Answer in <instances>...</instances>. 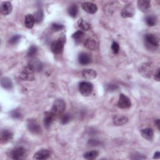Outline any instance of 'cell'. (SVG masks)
Segmentation results:
<instances>
[{
  "instance_id": "16",
  "label": "cell",
  "mask_w": 160,
  "mask_h": 160,
  "mask_svg": "<svg viewBox=\"0 0 160 160\" xmlns=\"http://www.w3.org/2000/svg\"><path fill=\"white\" fill-rule=\"evenodd\" d=\"M0 10H1V14L4 16L9 14L12 10V4L9 1H5L2 2L1 5Z\"/></svg>"
},
{
  "instance_id": "39",
  "label": "cell",
  "mask_w": 160,
  "mask_h": 160,
  "mask_svg": "<svg viewBox=\"0 0 160 160\" xmlns=\"http://www.w3.org/2000/svg\"><path fill=\"white\" fill-rule=\"evenodd\" d=\"M159 158H160V152L159 151L156 152L154 155L153 158L154 159H159Z\"/></svg>"
},
{
  "instance_id": "18",
  "label": "cell",
  "mask_w": 160,
  "mask_h": 160,
  "mask_svg": "<svg viewBox=\"0 0 160 160\" xmlns=\"http://www.w3.org/2000/svg\"><path fill=\"white\" fill-rule=\"evenodd\" d=\"M79 62L82 65H86L91 62V57L87 52H81L78 56Z\"/></svg>"
},
{
  "instance_id": "31",
  "label": "cell",
  "mask_w": 160,
  "mask_h": 160,
  "mask_svg": "<svg viewBox=\"0 0 160 160\" xmlns=\"http://www.w3.org/2000/svg\"><path fill=\"white\" fill-rule=\"evenodd\" d=\"M37 52H38L37 47L36 46L32 45V46H30V48H29V49L28 51L27 56L28 57H30V58L34 57L37 54Z\"/></svg>"
},
{
  "instance_id": "10",
  "label": "cell",
  "mask_w": 160,
  "mask_h": 160,
  "mask_svg": "<svg viewBox=\"0 0 160 160\" xmlns=\"http://www.w3.org/2000/svg\"><path fill=\"white\" fill-rule=\"evenodd\" d=\"M131 102L128 97L123 94H121L119 95V100L117 103V106L118 108L121 109H126L131 107Z\"/></svg>"
},
{
  "instance_id": "29",
  "label": "cell",
  "mask_w": 160,
  "mask_h": 160,
  "mask_svg": "<svg viewBox=\"0 0 160 160\" xmlns=\"http://www.w3.org/2000/svg\"><path fill=\"white\" fill-rule=\"evenodd\" d=\"M10 115L12 118L17 119H21L22 117V114L21 110H19L18 109H16L11 111L10 112Z\"/></svg>"
},
{
  "instance_id": "34",
  "label": "cell",
  "mask_w": 160,
  "mask_h": 160,
  "mask_svg": "<svg viewBox=\"0 0 160 160\" xmlns=\"http://www.w3.org/2000/svg\"><path fill=\"white\" fill-rule=\"evenodd\" d=\"M111 49H112V52L114 54L118 53L119 51V44L117 42L114 41L112 43V45H111Z\"/></svg>"
},
{
  "instance_id": "17",
  "label": "cell",
  "mask_w": 160,
  "mask_h": 160,
  "mask_svg": "<svg viewBox=\"0 0 160 160\" xmlns=\"http://www.w3.org/2000/svg\"><path fill=\"white\" fill-rule=\"evenodd\" d=\"M138 8L143 12L148 11L151 8V2L148 0H139L137 2Z\"/></svg>"
},
{
  "instance_id": "23",
  "label": "cell",
  "mask_w": 160,
  "mask_h": 160,
  "mask_svg": "<svg viewBox=\"0 0 160 160\" xmlns=\"http://www.w3.org/2000/svg\"><path fill=\"white\" fill-rule=\"evenodd\" d=\"M78 26L82 31H88L91 29V24L83 19L78 21Z\"/></svg>"
},
{
  "instance_id": "38",
  "label": "cell",
  "mask_w": 160,
  "mask_h": 160,
  "mask_svg": "<svg viewBox=\"0 0 160 160\" xmlns=\"http://www.w3.org/2000/svg\"><path fill=\"white\" fill-rule=\"evenodd\" d=\"M118 86L116 85H114V84H109L108 86V88H107V89L109 90V91H114L116 90V89H118Z\"/></svg>"
},
{
  "instance_id": "22",
  "label": "cell",
  "mask_w": 160,
  "mask_h": 160,
  "mask_svg": "<svg viewBox=\"0 0 160 160\" xmlns=\"http://www.w3.org/2000/svg\"><path fill=\"white\" fill-rule=\"evenodd\" d=\"M35 23V19L34 16L32 14H28L26 16L24 19V25L28 29H31Z\"/></svg>"
},
{
  "instance_id": "30",
  "label": "cell",
  "mask_w": 160,
  "mask_h": 160,
  "mask_svg": "<svg viewBox=\"0 0 160 160\" xmlns=\"http://www.w3.org/2000/svg\"><path fill=\"white\" fill-rule=\"evenodd\" d=\"M85 34L83 31H77L76 32H75L74 33L72 34V38L75 40V41H80L81 39H82L83 37L84 36Z\"/></svg>"
},
{
  "instance_id": "33",
  "label": "cell",
  "mask_w": 160,
  "mask_h": 160,
  "mask_svg": "<svg viewBox=\"0 0 160 160\" xmlns=\"http://www.w3.org/2000/svg\"><path fill=\"white\" fill-rule=\"evenodd\" d=\"M70 120L71 116L68 114H65L61 118V123L62 124H66L70 121Z\"/></svg>"
},
{
  "instance_id": "20",
  "label": "cell",
  "mask_w": 160,
  "mask_h": 160,
  "mask_svg": "<svg viewBox=\"0 0 160 160\" xmlns=\"http://www.w3.org/2000/svg\"><path fill=\"white\" fill-rule=\"evenodd\" d=\"M55 118V115H54L51 111L50 112H46L44 113V124L46 128L50 127L51 124L53 122Z\"/></svg>"
},
{
  "instance_id": "9",
  "label": "cell",
  "mask_w": 160,
  "mask_h": 160,
  "mask_svg": "<svg viewBox=\"0 0 160 160\" xmlns=\"http://www.w3.org/2000/svg\"><path fill=\"white\" fill-rule=\"evenodd\" d=\"M27 126L29 131L34 134H39L41 132V129L39 124L34 119H28Z\"/></svg>"
},
{
  "instance_id": "5",
  "label": "cell",
  "mask_w": 160,
  "mask_h": 160,
  "mask_svg": "<svg viewBox=\"0 0 160 160\" xmlns=\"http://www.w3.org/2000/svg\"><path fill=\"white\" fill-rule=\"evenodd\" d=\"M144 42L146 47L150 49L159 46V39L153 34H146L144 36Z\"/></svg>"
},
{
  "instance_id": "27",
  "label": "cell",
  "mask_w": 160,
  "mask_h": 160,
  "mask_svg": "<svg viewBox=\"0 0 160 160\" xmlns=\"http://www.w3.org/2000/svg\"><path fill=\"white\" fill-rule=\"evenodd\" d=\"M68 12L70 16H71L72 18H76L78 13V8L77 5H76V4L71 5L68 8Z\"/></svg>"
},
{
  "instance_id": "15",
  "label": "cell",
  "mask_w": 160,
  "mask_h": 160,
  "mask_svg": "<svg viewBox=\"0 0 160 160\" xmlns=\"http://www.w3.org/2000/svg\"><path fill=\"white\" fill-rule=\"evenodd\" d=\"M13 138V134L8 129H2L1 131L0 139L2 143H6L10 141Z\"/></svg>"
},
{
  "instance_id": "14",
  "label": "cell",
  "mask_w": 160,
  "mask_h": 160,
  "mask_svg": "<svg viewBox=\"0 0 160 160\" xmlns=\"http://www.w3.org/2000/svg\"><path fill=\"white\" fill-rule=\"evenodd\" d=\"M81 76L88 80H91L96 78L97 76V72L92 69H83L81 72Z\"/></svg>"
},
{
  "instance_id": "3",
  "label": "cell",
  "mask_w": 160,
  "mask_h": 160,
  "mask_svg": "<svg viewBox=\"0 0 160 160\" xmlns=\"http://www.w3.org/2000/svg\"><path fill=\"white\" fill-rule=\"evenodd\" d=\"M66 108V103L62 99H58L55 100L52 104L51 112L55 115V116L61 115Z\"/></svg>"
},
{
  "instance_id": "28",
  "label": "cell",
  "mask_w": 160,
  "mask_h": 160,
  "mask_svg": "<svg viewBox=\"0 0 160 160\" xmlns=\"http://www.w3.org/2000/svg\"><path fill=\"white\" fill-rule=\"evenodd\" d=\"M43 17H44V14H43L42 10L39 9L38 11H36L34 13V18L35 19V22H36V23L41 22L43 19Z\"/></svg>"
},
{
  "instance_id": "40",
  "label": "cell",
  "mask_w": 160,
  "mask_h": 160,
  "mask_svg": "<svg viewBox=\"0 0 160 160\" xmlns=\"http://www.w3.org/2000/svg\"><path fill=\"white\" fill-rule=\"evenodd\" d=\"M155 124H156V126L158 127V129H160V127H159V119H158L156 120Z\"/></svg>"
},
{
  "instance_id": "36",
  "label": "cell",
  "mask_w": 160,
  "mask_h": 160,
  "mask_svg": "<svg viewBox=\"0 0 160 160\" xmlns=\"http://www.w3.org/2000/svg\"><path fill=\"white\" fill-rule=\"evenodd\" d=\"M88 144L91 146H98L100 144V142L97 139H89L88 141Z\"/></svg>"
},
{
  "instance_id": "26",
  "label": "cell",
  "mask_w": 160,
  "mask_h": 160,
  "mask_svg": "<svg viewBox=\"0 0 160 160\" xmlns=\"http://www.w3.org/2000/svg\"><path fill=\"white\" fill-rule=\"evenodd\" d=\"M145 21L148 26H154L157 23V18L156 16H154L153 15H149L146 17Z\"/></svg>"
},
{
  "instance_id": "32",
  "label": "cell",
  "mask_w": 160,
  "mask_h": 160,
  "mask_svg": "<svg viewBox=\"0 0 160 160\" xmlns=\"http://www.w3.org/2000/svg\"><path fill=\"white\" fill-rule=\"evenodd\" d=\"M64 28V26L62 24H58V23H53L51 25V29L53 31H59L62 30Z\"/></svg>"
},
{
  "instance_id": "12",
  "label": "cell",
  "mask_w": 160,
  "mask_h": 160,
  "mask_svg": "<svg viewBox=\"0 0 160 160\" xmlns=\"http://www.w3.org/2000/svg\"><path fill=\"white\" fill-rule=\"evenodd\" d=\"M51 152L49 150L41 149L34 154V155L33 156V159H37V160L47 159L51 156Z\"/></svg>"
},
{
  "instance_id": "24",
  "label": "cell",
  "mask_w": 160,
  "mask_h": 160,
  "mask_svg": "<svg viewBox=\"0 0 160 160\" xmlns=\"http://www.w3.org/2000/svg\"><path fill=\"white\" fill-rule=\"evenodd\" d=\"M1 86L6 89H11L12 88V82L11 79L8 77H3L1 79Z\"/></svg>"
},
{
  "instance_id": "8",
  "label": "cell",
  "mask_w": 160,
  "mask_h": 160,
  "mask_svg": "<svg viewBox=\"0 0 160 160\" xmlns=\"http://www.w3.org/2000/svg\"><path fill=\"white\" fill-rule=\"evenodd\" d=\"M135 14V8L132 4H126L121 12V16L123 18L132 17Z\"/></svg>"
},
{
  "instance_id": "7",
  "label": "cell",
  "mask_w": 160,
  "mask_h": 160,
  "mask_svg": "<svg viewBox=\"0 0 160 160\" xmlns=\"http://www.w3.org/2000/svg\"><path fill=\"white\" fill-rule=\"evenodd\" d=\"M92 89L93 86L89 82L82 81L79 84V92L84 96H89L92 93Z\"/></svg>"
},
{
  "instance_id": "21",
  "label": "cell",
  "mask_w": 160,
  "mask_h": 160,
  "mask_svg": "<svg viewBox=\"0 0 160 160\" xmlns=\"http://www.w3.org/2000/svg\"><path fill=\"white\" fill-rule=\"evenodd\" d=\"M141 134L143 138L148 141H151L153 138L154 132L151 128H145L141 131Z\"/></svg>"
},
{
  "instance_id": "2",
  "label": "cell",
  "mask_w": 160,
  "mask_h": 160,
  "mask_svg": "<svg viewBox=\"0 0 160 160\" xmlns=\"http://www.w3.org/2000/svg\"><path fill=\"white\" fill-rule=\"evenodd\" d=\"M10 157L12 159L21 160L24 159L27 156V152L24 148L22 146H18L12 149L9 153Z\"/></svg>"
},
{
  "instance_id": "37",
  "label": "cell",
  "mask_w": 160,
  "mask_h": 160,
  "mask_svg": "<svg viewBox=\"0 0 160 160\" xmlns=\"http://www.w3.org/2000/svg\"><path fill=\"white\" fill-rule=\"evenodd\" d=\"M154 79L156 80L157 81H159L160 79V72H159V69H158L156 72H155L154 75Z\"/></svg>"
},
{
  "instance_id": "13",
  "label": "cell",
  "mask_w": 160,
  "mask_h": 160,
  "mask_svg": "<svg viewBox=\"0 0 160 160\" xmlns=\"http://www.w3.org/2000/svg\"><path fill=\"white\" fill-rule=\"evenodd\" d=\"M82 9L88 13L94 14L98 10L97 6L91 2H84L81 5Z\"/></svg>"
},
{
  "instance_id": "6",
  "label": "cell",
  "mask_w": 160,
  "mask_h": 160,
  "mask_svg": "<svg viewBox=\"0 0 160 160\" xmlns=\"http://www.w3.org/2000/svg\"><path fill=\"white\" fill-rule=\"evenodd\" d=\"M65 41V38L63 36L60 38V39L52 42L51 45V49L52 52L56 54L62 53L63 51Z\"/></svg>"
},
{
  "instance_id": "25",
  "label": "cell",
  "mask_w": 160,
  "mask_h": 160,
  "mask_svg": "<svg viewBox=\"0 0 160 160\" xmlns=\"http://www.w3.org/2000/svg\"><path fill=\"white\" fill-rule=\"evenodd\" d=\"M98 152L97 151H90L85 152L83 154V157L86 159L92 160L96 159L98 156Z\"/></svg>"
},
{
  "instance_id": "1",
  "label": "cell",
  "mask_w": 160,
  "mask_h": 160,
  "mask_svg": "<svg viewBox=\"0 0 160 160\" xmlns=\"http://www.w3.org/2000/svg\"><path fill=\"white\" fill-rule=\"evenodd\" d=\"M34 72L35 70L32 66L28 64L21 71L19 77L24 81H33L34 79Z\"/></svg>"
},
{
  "instance_id": "4",
  "label": "cell",
  "mask_w": 160,
  "mask_h": 160,
  "mask_svg": "<svg viewBox=\"0 0 160 160\" xmlns=\"http://www.w3.org/2000/svg\"><path fill=\"white\" fill-rule=\"evenodd\" d=\"M138 71L140 74L146 78H150L154 72L153 66L151 63L146 62L142 64L138 69Z\"/></svg>"
},
{
  "instance_id": "35",
  "label": "cell",
  "mask_w": 160,
  "mask_h": 160,
  "mask_svg": "<svg viewBox=\"0 0 160 160\" xmlns=\"http://www.w3.org/2000/svg\"><path fill=\"white\" fill-rule=\"evenodd\" d=\"M21 39V36L19 35V34H16L14 36H13L9 41V43L11 44H16V42H18L19 39Z\"/></svg>"
},
{
  "instance_id": "19",
  "label": "cell",
  "mask_w": 160,
  "mask_h": 160,
  "mask_svg": "<svg viewBox=\"0 0 160 160\" xmlns=\"http://www.w3.org/2000/svg\"><path fill=\"white\" fill-rule=\"evenodd\" d=\"M112 121L116 126H122L127 123L128 121V118L125 116L116 115L113 117Z\"/></svg>"
},
{
  "instance_id": "11",
  "label": "cell",
  "mask_w": 160,
  "mask_h": 160,
  "mask_svg": "<svg viewBox=\"0 0 160 160\" xmlns=\"http://www.w3.org/2000/svg\"><path fill=\"white\" fill-rule=\"evenodd\" d=\"M84 46L89 50L95 51L98 48V42L94 38L91 37L84 40Z\"/></svg>"
}]
</instances>
